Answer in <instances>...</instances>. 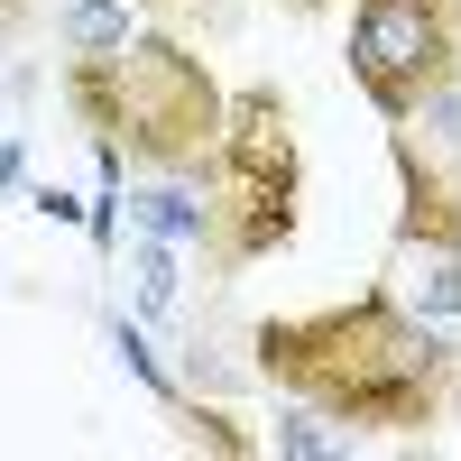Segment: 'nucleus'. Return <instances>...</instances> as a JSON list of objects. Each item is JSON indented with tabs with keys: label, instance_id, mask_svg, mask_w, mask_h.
Returning a JSON list of instances; mask_svg holds the SVG:
<instances>
[{
	"label": "nucleus",
	"instance_id": "nucleus-1",
	"mask_svg": "<svg viewBox=\"0 0 461 461\" xmlns=\"http://www.w3.org/2000/svg\"><path fill=\"white\" fill-rule=\"evenodd\" d=\"M249 369L267 388H286L351 434L388 443H434L461 406V341L452 323H425L397 286H360L304 314H267L249 332Z\"/></svg>",
	"mask_w": 461,
	"mask_h": 461
},
{
	"label": "nucleus",
	"instance_id": "nucleus-2",
	"mask_svg": "<svg viewBox=\"0 0 461 461\" xmlns=\"http://www.w3.org/2000/svg\"><path fill=\"white\" fill-rule=\"evenodd\" d=\"M203 203H212V230H203V258L221 277L277 258L304 221V148H295V111L277 84H240L221 102V139L212 158L194 167Z\"/></svg>",
	"mask_w": 461,
	"mask_h": 461
},
{
	"label": "nucleus",
	"instance_id": "nucleus-3",
	"mask_svg": "<svg viewBox=\"0 0 461 461\" xmlns=\"http://www.w3.org/2000/svg\"><path fill=\"white\" fill-rule=\"evenodd\" d=\"M221 74L167 28H130L102 56V130L93 148H121L148 176H194L221 139Z\"/></svg>",
	"mask_w": 461,
	"mask_h": 461
},
{
	"label": "nucleus",
	"instance_id": "nucleus-4",
	"mask_svg": "<svg viewBox=\"0 0 461 461\" xmlns=\"http://www.w3.org/2000/svg\"><path fill=\"white\" fill-rule=\"evenodd\" d=\"M341 65L388 130L415 121L443 84H461V0H351Z\"/></svg>",
	"mask_w": 461,
	"mask_h": 461
},
{
	"label": "nucleus",
	"instance_id": "nucleus-5",
	"mask_svg": "<svg viewBox=\"0 0 461 461\" xmlns=\"http://www.w3.org/2000/svg\"><path fill=\"white\" fill-rule=\"evenodd\" d=\"M388 158H397V258H425L415 277V314L425 323H461V185L443 158L415 148V121L388 130Z\"/></svg>",
	"mask_w": 461,
	"mask_h": 461
},
{
	"label": "nucleus",
	"instance_id": "nucleus-6",
	"mask_svg": "<svg viewBox=\"0 0 461 461\" xmlns=\"http://www.w3.org/2000/svg\"><path fill=\"white\" fill-rule=\"evenodd\" d=\"M130 212H139V230H158L176 249H203V230H212V203L194 176H158L148 194H130Z\"/></svg>",
	"mask_w": 461,
	"mask_h": 461
},
{
	"label": "nucleus",
	"instance_id": "nucleus-7",
	"mask_svg": "<svg viewBox=\"0 0 461 461\" xmlns=\"http://www.w3.org/2000/svg\"><path fill=\"white\" fill-rule=\"evenodd\" d=\"M130 37V0H65V47L74 56H111Z\"/></svg>",
	"mask_w": 461,
	"mask_h": 461
},
{
	"label": "nucleus",
	"instance_id": "nucleus-8",
	"mask_svg": "<svg viewBox=\"0 0 461 461\" xmlns=\"http://www.w3.org/2000/svg\"><path fill=\"white\" fill-rule=\"evenodd\" d=\"M267 443H277L286 461H341V452H351V434H332V425H323V415L304 406V397L277 415V434H267Z\"/></svg>",
	"mask_w": 461,
	"mask_h": 461
},
{
	"label": "nucleus",
	"instance_id": "nucleus-9",
	"mask_svg": "<svg viewBox=\"0 0 461 461\" xmlns=\"http://www.w3.org/2000/svg\"><path fill=\"white\" fill-rule=\"evenodd\" d=\"M111 360H121V369H130V378H139V388H148V397H158V406H176V397H185V388H176V378H167V360H158V351H148V332H139L130 314H111Z\"/></svg>",
	"mask_w": 461,
	"mask_h": 461
},
{
	"label": "nucleus",
	"instance_id": "nucleus-10",
	"mask_svg": "<svg viewBox=\"0 0 461 461\" xmlns=\"http://www.w3.org/2000/svg\"><path fill=\"white\" fill-rule=\"evenodd\" d=\"M130 277H139V304H148V314H167V304H176V240L139 230V249H130Z\"/></svg>",
	"mask_w": 461,
	"mask_h": 461
},
{
	"label": "nucleus",
	"instance_id": "nucleus-11",
	"mask_svg": "<svg viewBox=\"0 0 461 461\" xmlns=\"http://www.w3.org/2000/svg\"><path fill=\"white\" fill-rule=\"evenodd\" d=\"M167 415L185 425V443H212V452H230V461H249V452H258V434H240L230 415H203V406H185V397H176Z\"/></svg>",
	"mask_w": 461,
	"mask_h": 461
},
{
	"label": "nucleus",
	"instance_id": "nucleus-12",
	"mask_svg": "<svg viewBox=\"0 0 461 461\" xmlns=\"http://www.w3.org/2000/svg\"><path fill=\"white\" fill-rule=\"evenodd\" d=\"M28 212H37V221H84V203H74L65 185H28Z\"/></svg>",
	"mask_w": 461,
	"mask_h": 461
},
{
	"label": "nucleus",
	"instance_id": "nucleus-13",
	"mask_svg": "<svg viewBox=\"0 0 461 461\" xmlns=\"http://www.w3.org/2000/svg\"><path fill=\"white\" fill-rule=\"evenodd\" d=\"M28 185V148H19V130H0V194H19Z\"/></svg>",
	"mask_w": 461,
	"mask_h": 461
},
{
	"label": "nucleus",
	"instance_id": "nucleus-14",
	"mask_svg": "<svg viewBox=\"0 0 461 461\" xmlns=\"http://www.w3.org/2000/svg\"><path fill=\"white\" fill-rule=\"evenodd\" d=\"M19 19H28V0H0V37H10V28H19Z\"/></svg>",
	"mask_w": 461,
	"mask_h": 461
},
{
	"label": "nucleus",
	"instance_id": "nucleus-15",
	"mask_svg": "<svg viewBox=\"0 0 461 461\" xmlns=\"http://www.w3.org/2000/svg\"><path fill=\"white\" fill-rule=\"evenodd\" d=\"M286 10H295V19H314V10H332V0H286Z\"/></svg>",
	"mask_w": 461,
	"mask_h": 461
},
{
	"label": "nucleus",
	"instance_id": "nucleus-16",
	"mask_svg": "<svg viewBox=\"0 0 461 461\" xmlns=\"http://www.w3.org/2000/svg\"><path fill=\"white\" fill-rule=\"evenodd\" d=\"M0 130H10V93H0Z\"/></svg>",
	"mask_w": 461,
	"mask_h": 461
},
{
	"label": "nucleus",
	"instance_id": "nucleus-17",
	"mask_svg": "<svg viewBox=\"0 0 461 461\" xmlns=\"http://www.w3.org/2000/svg\"><path fill=\"white\" fill-rule=\"evenodd\" d=\"M148 10H167V0H148Z\"/></svg>",
	"mask_w": 461,
	"mask_h": 461
}]
</instances>
